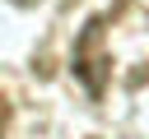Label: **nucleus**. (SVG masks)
<instances>
[{"mask_svg":"<svg viewBox=\"0 0 149 139\" xmlns=\"http://www.w3.org/2000/svg\"><path fill=\"white\" fill-rule=\"evenodd\" d=\"M70 70H74V79L88 88V97H93V102H102L107 79H112V56H107V19H102V14H93V19L79 28V37H74V56H70Z\"/></svg>","mask_w":149,"mask_h":139,"instance_id":"f257e3e1","label":"nucleus"},{"mask_svg":"<svg viewBox=\"0 0 149 139\" xmlns=\"http://www.w3.org/2000/svg\"><path fill=\"white\" fill-rule=\"evenodd\" d=\"M9 116H14V107H9V97H0V139H5V130H9Z\"/></svg>","mask_w":149,"mask_h":139,"instance_id":"f03ea898","label":"nucleus"}]
</instances>
